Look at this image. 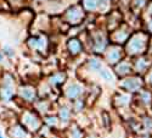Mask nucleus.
Segmentation results:
<instances>
[{"instance_id":"1","label":"nucleus","mask_w":152,"mask_h":138,"mask_svg":"<svg viewBox=\"0 0 152 138\" xmlns=\"http://www.w3.org/2000/svg\"><path fill=\"white\" fill-rule=\"evenodd\" d=\"M0 138H3V137H1V136H0Z\"/></svg>"}]
</instances>
